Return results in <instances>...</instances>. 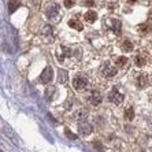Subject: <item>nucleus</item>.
Returning <instances> with one entry per match:
<instances>
[{"label":"nucleus","mask_w":152,"mask_h":152,"mask_svg":"<svg viewBox=\"0 0 152 152\" xmlns=\"http://www.w3.org/2000/svg\"><path fill=\"white\" fill-rule=\"evenodd\" d=\"M59 6H58L56 3H50L48 6H47L45 8V15L48 17V19H51V21H55L58 18V15H59Z\"/></svg>","instance_id":"f257e3e1"},{"label":"nucleus","mask_w":152,"mask_h":152,"mask_svg":"<svg viewBox=\"0 0 152 152\" xmlns=\"http://www.w3.org/2000/svg\"><path fill=\"white\" fill-rule=\"evenodd\" d=\"M124 99H125L124 93H119V91H118L117 86H115V88L110 92V95H108V100H110L111 103H114V104H118V106L124 102Z\"/></svg>","instance_id":"f03ea898"},{"label":"nucleus","mask_w":152,"mask_h":152,"mask_svg":"<svg viewBox=\"0 0 152 152\" xmlns=\"http://www.w3.org/2000/svg\"><path fill=\"white\" fill-rule=\"evenodd\" d=\"M73 86H74V89H77V91H84V89H86V86H88V80L85 77H82V75H77V77L74 78V81H73Z\"/></svg>","instance_id":"7ed1b4c3"},{"label":"nucleus","mask_w":152,"mask_h":152,"mask_svg":"<svg viewBox=\"0 0 152 152\" xmlns=\"http://www.w3.org/2000/svg\"><path fill=\"white\" fill-rule=\"evenodd\" d=\"M106 26L110 30H113L115 34H119L121 33V21L119 19H107L106 21Z\"/></svg>","instance_id":"20e7f679"},{"label":"nucleus","mask_w":152,"mask_h":152,"mask_svg":"<svg viewBox=\"0 0 152 152\" xmlns=\"http://www.w3.org/2000/svg\"><path fill=\"white\" fill-rule=\"evenodd\" d=\"M52 69L50 67V66H47L44 70H42L41 75H40V82H42V84H48V82L52 80Z\"/></svg>","instance_id":"39448f33"},{"label":"nucleus","mask_w":152,"mask_h":152,"mask_svg":"<svg viewBox=\"0 0 152 152\" xmlns=\"http://www.w3.org/2000/svg\"><path fill=\"white\" fill-rule=\"evenodd\" d=\"M117 67H114V66H111L110 63H106L104 66H103V69H102V73L104 74V77H107V78H111V77H114V75L117 74Z\"/></svg>","instance_id":"423d86ee"},{"label":"nucleus","mask_w":152,"mask_h":152,"mask_svg":"<svg viewBox=\"0 0 152 152\" xmlns=\"http://www.w3.org/2000/svg\"><path fill=\"white\" fill-rule=\"evenodd\" d=\"M78 130H80V133H81L82 136H88L93 132V127H92V125L88 124V122L85 121V122L78 124Z\"/></svg>","instance_id":"0eeeda50"},{"label":"nucleus","mask_w":152,"mask_h":152,"mask_svg":"<svg viewBox=\"0 0 152 152\" xmlns=\"http://www.w3.org/2000/svg\"><path fill=\"white\" fill-rule=\"evenodd\" d=\"M103 100V96L100 92H97V91H93L92 95L89 96V103L92 104V106H97V104H100Z\"/></svg>","instance_id":"6e6552de"},{"label":"nucleus","mask_w":152,"mask_h":152,"mask_svg":"<svg viewBox=\"0 0 152 152\" xmlns=\"http://www.w3.org/2000/svg\"><path fill=\"white\" fill-rule=\"evenodd\" d=\"M70 53H71V51H70V48H69V47L60 45L59 50H58V59H59V60H63L64 58H67Z\"/></svg>","instance_id":"1a4fd4ad"},{"label":"nucleus","mask_w":152,"mask_h":152,"mask_svg":"<svg viewBox=\"0 0 152 152\" xmlns=\"http://www.w3.org/2000/svg\"><path fill=\"white\" fill-rule=\"evenodd\" d=\"M136 84H137L138 88H144V86H147L148 85V75L147 74H138L137 75V80H136Z\"/></svg>","instance_id":"9d476101"},{"label":"nucleus","mask_w":152,"mask_h":152,"mask_svg":"<svg viewBox=\"0 0 152 152\" xmlns=\"http://www.w3.org/2000/svg\"><path fill=\"white\" fill-rule=\"evenodd\" d=\"M134 62H136V66L142 67V66H145V63H147V56H145L144 53H138L137 56H136Z\"/></svg>","instance_id":"9b49d317"},{"label":"nucleus","mask_w":152,"mask_h":152,"mask_svg":"<svg viewBox=\"0 0 152 152\" xmlns=\"http://www.w3.org/2000/svg\"><path fill=\"white\" fill-rule=\"evenodd\" d=\"M58 75H59V78H58V81L60 82V84H66L69 80V73L66 70H63V69H60L59 73H58Z\"/></svg>","instance_id":"f8f14e48"},{"label":"nucleus","mask_w":152,"mask_h":152,"mask_svg":"<svg viewBox=\"0 0 152 152\" xmlns=\"http://www.w3.org/2000/svg\"><path fill=\"white\" fill-rule=\"evenodd\" d=\"M85 21L89 22V23H93V22L97 19V12L96 11H88L86 14H85Z\"/></svg>","instance_id":"ddd939ff"},{"label":"nucleus","mask_w":152,"mask_h":152,"mask_svg":"<svg viewBox=\"0 0 152 152\" xmlns=\"http://www.w3.org/2000/svg\"><path fill=\"white\" fill-rule=\"evenodd\" d=\"M19 6H21V1H19V0H10V1H8V11L12 14V12L17 11V8L19 7Z\"/></svg>","instance_id":"4468645a"},{"label":"nucleus","mask_w":152,"mask_h":152,"mask_svg":"<svg viewBox=\"0 0 152 152\" xmlns=\"http://www.w3.org/2000/svg\"><path fill=\"white\" fill-rule=\"evenodd\" d=\"M86 117H88V113H86V110H80L77 114H75V118H77L78 124H81V122H85L86 121Z\"/></svg>","instance_id":"2eb2a0df"},{"label":"nucleus","mask_w":152,"mask_h":152,"mask_svg":"<svg viewBox=\"0 0 152 152\" xmlns=\"http://www.w3.org/2000/svg\"><path fill=\"white\" fill-rule=\"evenodd\" d=\"M124 117L126 121H133V118H134V110H133L132 107H127L126 110H125Z\"/></svg>","instance_id":"dca6fc26"},{"label":"nucleus","mask_w":152,"mask_h":152,"mask_svg":"<svg viewBox=\"0 0 152 152\" xmlns=\"http://www.w3.org/2000/svg\"><path fill=\"white\" fill-rule=\"evenodd\" d=\"M69 26L73 29H77V30H82V23L78 19H70L69 21Z\"/></svg>","instance_id":"f3484780"},{"label":"nucleus","mask_w":152,"mask_h":152,"mask_svg":"<svg viewBox=\"0 0 152 152\" xmlns=\"http://www.w3.org/2000/svg\"><path fill=\"white\" fill-rule=\"evenodd\" d=\"M122 50L126 51V52L133 51V42H132L130 40H125V41L122 42Z\"/></svg>","instance_id":"a211bd4d"},{"label":"nucleus","mask_w":152,"mask_h":152,"mask_svg":"<svg viewBox=\"0 0 152 152\" xmlns=\"http://www.w3.org/2000/svg\"><path fill=\"white\" fill-rule=\"evenodd\" d=\"M53 93H55V88H53V86H48V88H47V92H45L47 102H51V100H52Z\"/></svg>","instance_id":"6ab92c4d"},{"label":"nucleus","mask_w":152,"mask_h":152,"mask_svg":"<svg viewBox=\"0 0 152 152\" xmlns=\"http://www.w3.org/2000/svg\"><path fill=\"white\" fill-rule=\"evenodd\" d=\"M127 58H125V56H121V58H118L117 59V66H119V67H125L127 64Z\"/></svg>","instance_id":"aec40b11"},{"label":"nucleus","mask_w":152,"mask_h":152,"mask_svg":"<svg viewBox=\"0 0 152 152\" xmlns=\"http://www.w3.org/2000/svg\"><path fill=\"white\" fill-rule=\"evenodd\" d=\"M138 30L141 33H148L149 30H151V25H149V23H142V25L138 26Z\"/></svg>","instance_id":"412c9836"},{"label":"nucleus","mask_w":152,"mask_h":152,"mask_svg":"<svg viewBox=\"0 0 152 152\" xmlns=\"http://www.w3.org/2000/svg\"><path fill=\"white\" fill-rule=\"evenodd\" d=\"M93 147H95L96 149H99L100 152H104V147H103L99 141H93Z\"/></svg>","instance_id":"4be33fe9"},{"label":"nucleus","mask_w":152,"mask_h":152,"mask_svg":"<svg viewBox=\"0 0 152 152\" xmlns=\"http://www.w3.org/2000/svg\"><path fill=\"white\" fill-rule=\"evenodd\" d=\"M64 133H66V136H67L69 138H71V140H75V138H77V136L73 134V133H71L69 129H64Z\"/></svg>","instance_id":"5701e85b"},{"label":"nucleus","mask_w":152,"mask_h":152,"mask_svg":"<svg viewBox=\"0 0 152 152\" xmlns=\"http://www.w3.org/2000/svg\"><path fill=\"white\" fill-rule=\"evenodd\" d=\"M42 33L44 34H52V28L51 26H45V28L42 29Z\"/></svg>","instance_id":"b1692460"},{"label":"nucleus","mask_w":152,"mask_h":152,"mask_svg":"<svg viewBox=\"0 0 152 152\" xmlns=\"http://www.w3.org/2000/svg\"><path fill=\"white\" fill-rule=\"evenodd\" d=\"M74 0H64V6H66V7L67 8H70V7H73V6H74Z\"/></svg>","instance_id":"393cba45"},{"label":"nucleus","mask_w":152,"mask_h":152,"mask_svg":"<svg viewBox=\"0 0 152 152\" xmlns=\"http://www.w3.org/2000/svg\"><path fill=\"white\" fill-rule=\"evenodd\" d=\"M84 4L88 7H93L95 6V0H84Z\"/></svg>","instance_id":"a878e982"},{"label":"nucleus","mask_w":152,"mask_h":152,"mask_svg":"<svg viewBox=\"0 0 152 152\" xmlns=\"http://www.w3.org/2000/svg\"><path fill=\"white\" fill-rule=\"evenodd\" d=\"M136 0H127V3H134Z\"/></svg>","instance_id":"bb28decb"},{"label":"nucleus","mask_w":152,"mask_h":152,"mask_svg":"<svg viewBox=\"0 0 152 152\" xmlns=\"http://www.w3.org/2000/svg\"><path fill=\"white\" fill-rule=\"evenodd\" d=\"M149 100H151V102H152V93H151V95H149Z\"/></svg>","instance_id":"cd10ccee"}]
</instances>
